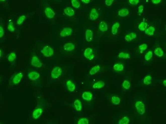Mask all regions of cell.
<instances>
[{"label":"cell","mask_w":166,"mask_h":124,"mask_svg":"<svg viewBox=\"0 0 166 124\" xmlns=\"http://www.w3.org/2000/svg\"><path fill=\"white\" fill-rule=\"evenodd\" d=\"M41 53L46 57H50L54 53V51L49 46H46L43 47L41 51Z\"/></svg>","instance_id":"cell-1"},{"label":"cell","mask_w":166,"mask_h":124,"mask_svg":"<svg viewBox=\"0 0 166 124\" xmlns=\"http://www.w3.org/2000/svg\"><path fill=\"white\" fill-rule=\"evenodd\" d=\"M62 73L63 71L61 68L59 66H56L53 68L51 72V77L54 79H57L61 76Z\"/></svg>","instance_id":"cell-2"},{"label":"cell","mask_w":166,"mask_h":124,"mask_svg":"<svg viewBox=\"0 0 166 124\" xmlns=\"http://www.w3.org/2000/svg\"><path fill=\"white\" fill-rule=\"evenodd\" d=\"M135 108L138 113L140 115H143L145 113V106L144 104L141 101H137L135 105Z\"/></svg>","instance_id":"cell-3"},{"label":"cell","mask_w":166,"mask_h":124,"mask_svg":"<svg viewBox=\"0 0 166 124\" xmlns=\"http://www.w3.org/2000/svg\"><path fill=\"white\" fill-rule=\"evenodd\" d=\"M31 65L36 68H40L43 64L37 56L34 55L31 60Z\"/></svg>","instance_id":"cell-4"},{"label":"cell","mask_w":166,"mask_h":124,"mask_svg":"<svg viewBox=\"0 0 166 124\" xmlns=\"http://www.w3.org/2000/svg\"><path fill=\"white\" fill-rule=\"evenodd\" d=\"M84 55L85 57L89 60H92L95 57V55L93 54L92 49L89 48H87L85 50L84 52Z\"/></svg>","instance_id":"cell-5"},{"label":"cell","mask_w":166,"mask_h":124,"mask_svg":"<svg viewBox=\"0 0 166 124\" xmlns=\"http://www.w3.org/2000/svg\"><path fill=\"white\" fill-rule=\"evenodd\" d=\"M73 33L72 28L66 27L64 28L60 33V36L62 37H69L71 36Z\"/></svg>","instance_id":"cell-6"},{"label":"cell","mask_w":166,"mask_h":124,"mask_svg":"<svg viewBox=\"0 0 166 124\" xmlns=\"http://www.w3.org/2000/svg\"><path fill=\"white\" fill-rule=\"evenodd\" d=\"M44 13L45 14L46 17L49 19H53L56 15V13H55L54 11L53 10V9L52 8H51L49 7L46 8L44 10Z\"/></svg>","instance_id":"cell-7"},{"label":"cell","mask_w":166,"mask_h":124,"mask_svg":"<svg viewBox=\"0 0 166 124\" xmlns=\"http://www.w3.org/2000/svg\"><path fill=\"white\" fill-rule=\"evenodd\" d=\"M99 18V13L95 8H93L89 14V19L92 21H96Z\"/></svg>","instance_id":"cell-8"},{"label":"cell","mask_w":166,"mask_h":124,"mask_svg":"<svg viewBox=\"0 0 166 124\" xmlns=\"http://www.w3.org/2000/svg\"><path fill=\"white\" fill-rule=\"evenodd\" d=\"M23 77V74L22 72H19L16 74L12 79V82L15 85L19 84L22 80Z\"/></svg>","instance_id":"cell-9"},{"label":"cell","mask_w":166,"mask_h":124,"mask_svg":"<svg viewBox=\"0 0 166 124\" xmlns=\"http://www.w3.org/2000/svg\"><path fill=\"white\" fill-rule=\"evenodd\" d=\"M82 98L87 102H89L92 100L93 98V94L90 91L84 92L82 95Z\"/></svg>","instance_id":"cell-10"},{"label":"cell","mask_w":166,"mask_h":124,"mask_svg":"<svg viewBox=\"0 0 166 124\" xmlns=\"http://www.w3.org/2000/svg\"><path fill=\"white\" fill-rule=\"evenodd\" d=\"M43 110L41 108H37L33 111L32 116L34 119H37L39 118L43 113Z\"/></svg>","instance_id":"cell-11"},{"label":"cell","mask_w":166,"mask_h":124,"mask_svg":"<svg viewBox=\"0 0 166 124\" xmlns=\"http://www.w3.org/2000/svg\"><path fill=\"white\" fill-rule=\"evenodd\" d=\"M27 76L30 80L32 81H35L40 78V74L36 71H33L29 72L27 75Z\"/></svg>","instance_id":"cell-12"},{"label":"cell","mask_w":166,"mask_h":124,"mask_svg":"<svg viewBox=\"0 0 166 124\" xmlns=\"http://www.w3.org/2000/svg\"><path fill=\"white\" fill-rule=\"evenodd\" d=\"M66 87L67 89L70 91L72 92L75 91L76 89V85L75 84L72 82V80H68L66 81Z\"/></svg>","instance_id":"cell-13"},{"label":"cell","mask_w":166,"mask_h":124,"mask_svg":"<svg viewBox=\"0 0 166 124\" xmlns=\"http://www.w3.org/2000/svg\"><path fill=\"white\" fill-rule=\"evenodd\" d=\"M85 37L86 41L87 42H91L93 38V33L91 30H86L85 33Z\"/></svg>","instance_id":"cell-14"},{"label":"cell","mask_w":166,"mask_h":124,"mask_svg":"<svg viewBox=\"0 0 166 124\" xmlns=\"http://www.w3.org/2000/svg\"><path fill=\"white\" fill-rule=\"evenodd\" d=\"M75 46L74 44L72 43H67L64 45L63 48L65 51L67 52H70L72 51L75 49Z\"/></svg>","instance_id":"cell-15"},{"label":"cell","mask_w":166,"mask_h":124,"mask_svg":"<svg viewBox=\"0 0 166 124\" xmlns=\"http://www.w3.org/2000/svg\"><path fill=\"white\" fill-rule=\"evenodd\" d=\"M73 106L74 109L77 111H79L82 109V102L79 99H75L73 103Z\"/></svg>","instance_id":"cell-16"},{"label":"cell","mask_w":166,"mask_h":124,"mask_svg":"<svg viewBox=\"0 0 166 124\" xmlns=\"http://www.w3.org/2000/svg\"><path fill=\"white\" fill-rule=\"evenodd\" d=\"M137 37V35L136 33H134L133 32L130 33L129 34H128L126 35L125 37V40L127 41L130 42L133 40H134L136 39Z\"/></svg>","instance_id":"cell-17"},{"label":"cell","mask_w":166,"mask_h":124,"mask_svg":"<svg viewBox=\"0 0 166 124\" xmlns=\"http://www.w3.org/2000/svg\"><path fill=\"white\" fill-rule=\"evenodd\" d=\"M130 12L127 8H122L118 11V15L121 17H125L129 15Z\"/></svg>","instance_id":"cell-18"},{"label":"cell","mask_w":166,"mask_h":124,"mask_svg":"<svg viewBox=\"0 0 166 124\" xmlns=\"http://www.w3.org/2000/svg\"><path fill=\"white\" fill-rule=\"evenodd\" d=\"M145 33L148 36H152L155 32V28L154 27L151 26L147 28V29L145 30Z\"/></svg>","instance_id":"cell-19"},{"label":"cell","mask_w":166,"mask_h":124,"mask_svg":"<svg viewBox=\"0 0 166 124\" xmlns=\"http://www.w3.org/2000/svg\"><path fill=\"white\" fill-rule=\"evenodd\" d=\"M100 69H101L100 66H99V65H95L93 67H92V68L90 70V71L89 72V74L91 76H93L96 73H98V72H99L100 71Z\"/></svg>","instance_id":"cell-20"},{"label":"cell","mask_w":166,"mask_h":124,"mask_svg":"<svg viewBox=\"0 0 166 124\" xmlns=\"http://www.w3.org/2000/svg\"><path fill=\"white\" fill-rule=\"evenodd\" d=\"M65 14L69 17H72L75 14V11L71 7H67L64 10Z\"/></svg>","instance_id":"cell-21"},{"label":"cell","mask_w":166,"mask_h":124,"mask_svg":"<svg viewBox=\"0 0 166 124\" xmlns=\"http://www.w3.org/2000/svg\"><path fill=\"white\" fill-rule=\"evenodd\" d=\"M99 28L101 32L104 33L107 31L108 25L106 22H101L99 24Z\"/></svg>","instance_id":"cell-22"},{"label":"cell","mask_w":166,"mask_h":124,"mask_svg":"<svg viewBox=\"0 0 166 124\" xmlns=\"http://www.w3.org/2000/svg\"><path fill=\"white\" fill-rule=\"evenodd\" d=\"M105 85V83L102 80H99L95 82L92 85L93 89H101Z\"/></svg>","instance_id":"cell-23"},{"label":"cell","mask_w":166,"mask_h":124,"mask_svg":"<svg viewBox=\"0 0 166 124\" xmlns=\"http://www.w3.org/2000/svg\"><path fill=\"white\" fill-rule=\"evenodd\" d=\"M124 69V66L122 63H116L113 66V70L117 72L122 71Z\"/></svg>","instance_id":"cell-24"},{"label":"cell","mask_w":166,"mask_h":124,"mask_svg":"<svg viewBox=\"0 0 166 124\" xmlns=\"http://www.w3.org/2000/svg\"><path fill=\"white\" fill-rule=\"evenodd\" d=\"M119 27H120V24L119 22H116L115 23H114L112 25L111 29V33L113 35L115 36L117 34Z\"/></svg>","instance_id":"cell-25"},{"label":"cell","mask_w":166,"mask_h":124,"mask_svg":"<svg viewBox=\"0 0 166 124\" xmlns=\"http://www.w3.org/2000/svg\"><path fill=\"white\" fill-rule=\"evenodd\" d=\"M111 102L114 105L117 106L121 103V99L118 95H113L111 97Z\"/></svg>","instance_id":"cell-26"},{"label":"cell","mask_w":166,"mask_h":124,"mask_svg":"<svg viewBox=\"0 0 166 124\" xmlns=\"http://www.w3.org/2000/svg\"><path fill=\"white\" fill-rule=\"evenodd\" d=\"M154 53L155 55L158 56L159 57H161L164 55V51L161 48L157 47L155 49L154 51Z\"/></svg>","instance_id":"cell-27"},{"label":"cell","mask_w":166,"mask_h":124,"mask_svg":"<svg viewBox=\"0 0 166 124\" xmlns=\"http://www.w3.org/2000/svg\"><path fill=\"white\" fill-rule=\"evenodd\" d=\"M119 58L121 60H125L131 58L130 54L127 53H125L124 52H120L118 55Z\"/></svg>","instance_id":"cell-28"},{"label":"cell","mask_w":166,"mask_h":124,"mask_svg":"<svg viewBox=\"0 0 166 124\" xmlns=\"http://www.w3.org/2000/svg\"><path fill=\"white\" fill-rule=\"evenodd\" d=\"M17 58V55L15 52H11L7 56V61L9 62H13Z\"/></svg>","instance_id":"cell-29"},{"label":"cell","mask_w":166,"mask_h":124,"mask_svg":"<svg viewBox=\"0 0 166 124\" xmlns=\"http://www.w3.org/2000/svg\"><path fill=\"white\" fill-rule=\"evenodd\" d=\"M152 78L151 76L148 75L145 77L144 79H143V83L146 85H150L152 83Z\"/></svg>","instance_id":"cell-30"},{"label":"cell","mask_w":166,"mask_h":124,"mask_svg":"<svg viewBox=\"0 0 166 124\" xmlns=\"http://www.w3.org/2000/svg\"><path fill=\"white\" fill-rule=\"evenodd\" d=\"M130 120L127 116H124L118 122V124H128L129 123Z\"/></svg>","instance_id":"cell-31"},{"label":"cell","mask_w":166,"mask_h":124,"mask_svg":"<svg viewBox=\"0 0 166 124\" xmlns=\"http://www.w3.org/2000/svg\"><path fill=\"white\" fill-rule=\"evenodd\" d=\"M148 26V24L147 23L145 22H141L138 25V29L140 31L142 32H144L145 30L147 29Z\"/></svg>","instance_id":"cell-32"},{"label":"cell","mask_w":166,"mask_h":124,"mask_svg":"<svg viewBox=\"0 0 166 124\" xmlns=\"http://www.w3.org/2000/svg\"><path fill=\"white\" fill-rule=\"evenodd\" d=\"M7 29L8 30V31H9L11 32H14L15 31L14 24H13V23L11 20H10L8 23Z\"/></svg>","instance_id":"cell-33"},{"label":"cell","mask_w":166,"mask_h":124,"mask_svg":"<svg viewBox=\"0 0 166 124\" xmlns=\"http://www.w3.org/2000/svg\"><path fill=\"white\" fill-rule=\"evenodd\" d=\"M122 86L124 89L128 90V89H129V88L131 87V83L128 80H125L123 81Z\"/></svg>","instance_id":"cell-34"},{"label":"cell","mask_w":166,"mask_h":124,"mask_svg":"<svg viewBox=\"0 0 166 124\" xmlns=\"http://www.w3.org/2000/svg\"><path fill=\"white\" fill-rule=\"evenodd\" d=\"M148 48V45L146 44H142L139 46L138 50L141 53H142L143 51L147 50Z\"/></svg>","instance_id":"cell-35"},{"label":"cell","mask_w":166,"mask_h":124,"mask_svg":"<svg viewBox=\"0 0 166 124\" xmlns=\"http://www.w3.org/2000/svg\"><path fill=\"white\" fill-rule=\"evenodd\" d=\"M72 7L75 9H78L80 7L79 1L78 0H72Z\"/></svg>","instance_id":"cell-36"},{"label":"cell","mask_w":166,"mask_h":124,"mask_svg":"<svg viewBox=\"0 0 166 124\" xmlns=\"http://www.w3.org/2000/svg\"><path fill=\"white\" fill-rule=\"evenodd\" d=\"M152 52L151 51H149L144 56V59L145 60L147 61H148L149 60H150L151 58L152 57Z\"/></svg>","instance_id":"cell-37"},{"label":"cell","mask_w":166,"mask_h":124,"mask_svg":"<svg viewBox=\"0 0 166 124\" xmlns=\"http://www.w3.org/2000/svg\"><path fill=\"white\" fill-rule=\"evenodd\" d=\"M25 20H26V17H25V16L22 15V16H20L18 18V20L17 21V23L18 25H20L22 24L23 22H24V21Z\"/></svg>","instance_id":"cell-38"},{"label":"cell","mask_w":166,"mask_h":124,"mask_svg":"<svg viewBox=\"0 0 166 124\" xmlns=\"http://www.w3.org/2000/svg\"><path fill=\"white\" fill-rule=\"evenodd\" d=\"M88 123L89 121L86 118H81L77 122V124H88Z\"/></svg>","instance_id":"cell-39"},{"label":"cell","mask_w":166,"mask_h":124,"mask_svg":"<svg viewBox=\"0 0 166 124\" xmlns=\"http://www.w3.org/2000/svg\"><path fill=\"white\" fill-rule=\"evenodd\" d=\"M129 3L131 5H137L139 3V0H129L128 1Z\"/></svg>","instance_id":"cell-40"},{"label":"cell","mask_w":166,"mask_h":124,"mask_svg":"<svg viewBox=\"0 0 166 124\" xmlns=\"http://www.w3.org/2000/svg\"><path fill=\"white\" fill-rule=\"evenodd\" d=\"M4 35H5L4 30L3 28V27L2 25H1V26H0V38H2V37H4Z\"/></svg>","instance_id":"cell-41"},{"label":"cell","mask_w":166,"mask_h":124,"mask_svg":"<svg viewBox=\"0 0 166 124\" xmlns=\"http://www.w3.org/2000/svg\"><path fill=\"white\" fill-rule=\"evenodd\" d=\"M113 2H114V0H106L105 1V4L107 6H110L112 5Z\"/></svg>","instance_id":"cell-42"},{"label":"cell","mask_w":166,"mask_h":124,"mask_svg":"<svg viewBox=\"0 0 166 124\" xmlns=\"http://www.w3.org/2000/svg\"><path fill=\"white\" fill-rule=\"evenodd\" d=\"M144 9V6L143 5H140L138 8V13L140 14H141L143 12Z\"/></svg>","instance_id":"cell-43"},{"label":"cell","mask_w":166,"mask_h":124,"mask_svg":"<svg viewBox=\"0 0 166 124\" xmlns=\"http://www.w3.org/2000/svg\"><path fill=\"white\" fill-rule=\"evenodd\" d=\"M161 2V0H152V2L154 5H158Z\"/></svg>","instance_id":"cell-44"},{"label":"cell","mask_w":166,"mask_h":124,"mask_svg":"<svg viewBox=\"0 0 166 124\" xmlns=\"http://www.w3.org/2000/svg\"><path fill=\"white\" fill-rule=\"evenodd\" d=\"M83 3H84L85 4H87L90 2L89 0H82L81 1Z\"/></svg>","instance_id":"cell-45"},{"label":"cell","mask_w":166,"mask_h":124,"mask_svg":"<svg viewBox=\"0 0 166 124\" xmlns=\"http://www.w3.org/2000/svg\"><path fill=\"white\" fill-rule=\"evenodd\" d=\"M3 51H2V50L1 49L0 50V58H1V60H2V59L3 58Z\"/></svg>","instance_id":"cell-46"},{"label":"cell","mask_w":166,"mask_h":124,"mask_svg":"<svg viewBox=\"0 0 166 124\" xmlns=\"http://www.w3.org/2000/svg\"><path fill=\"white\" fill-rule=\"evenodd\" d=\"M163 85L166 86V80H163Z\"/></svg>","instance_id":"cell-47"}]
</instances>
